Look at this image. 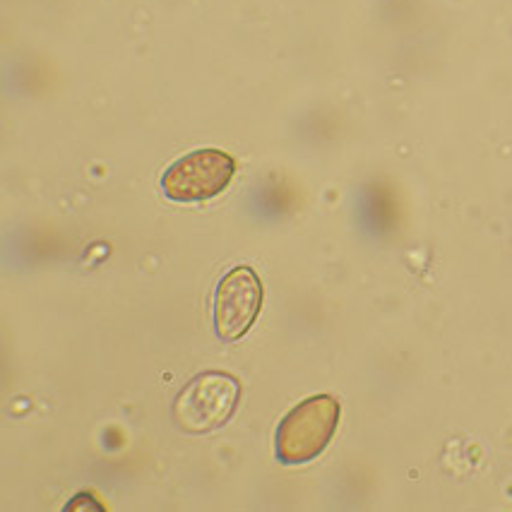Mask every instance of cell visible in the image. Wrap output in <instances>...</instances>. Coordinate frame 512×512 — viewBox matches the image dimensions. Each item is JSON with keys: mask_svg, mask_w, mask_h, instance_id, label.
<instances>
[{"mask_svg": "<svg viewBox=\"0 0 512 512\" xmlns=\"http://www.w3.org/2000/svg\"><path fill=\"white\" fill-rule=\"evenodd\" d=\"M342 407L332 395H313L279 421L275 455L282 464H306L323 455L335 436Z\"/></svg>", "mask_w": 512, "mask_h": 512, "instance_id": "cell-1", "label": "cell"}, {"mask_svg": "<svg viewBox=\"0 0 512 512\" xmlns=\"http://www.w3.org/2000/svg\"><path fill=\"white\" fill-rule=\"evenodd\" d=\"M238 400L241 383L234 375L222 371L200 373L176 397L174 421L181 431L193 436L217 431L236 414Z\"/></svg>", "mask_w": 512, "mask_h": 512, "instance_id": "cell-2", "label": "cell"}, {"mask_svg": "<svg viewBox=\"0 0 512 512\" xmlns=\"http://www.w3.org/2000/svg\"><path fill=\"white\" fill-rule=\"evenodd\" d=\"M236 174V162L222 150H195L174 162L162 176L166 198L176 202H198L217 198L229 188Z\"/></svg>", "mask_w": 512, "mask_h": 512, "instance_id": "cell-3", "label": "cell"}, {"mask_svg": "<svg viewBox=\"0 0 512 512\" xmlns=\"http://www.w3.org/2000/svg\"><path fill=\"white\" fill-rule=\"evenodd\" d=\"M265 289L258 272L248 265L229 270L214 291V330L222 342H238L258 320Z\"/></svg>", "mask_w": 512, "mask_h": 512, "instance_id": "cell-4", "label": "cell"}]
</instances>
